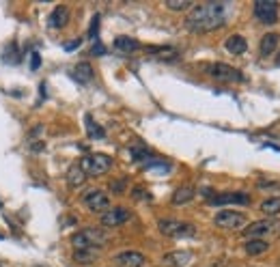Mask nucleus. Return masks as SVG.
<instances>
[{
    "label": "nucleus",
    "instance_id": "1",
    "mask_svg": "<svg viewBox=\"0 0 280 267\" xmlns=\"http://www.w3.org/2000/svg\"><path fill=\"white\" fill-rule=\"evenodd\" d=\"M226 22V5L222 3H205L192 7L190 15L185 17V26L192 33H209L220 28Z\"/></svg>",
    "mask_w": 280,
    "mask_h": 267
},
{
    "label": "nucleus",
    "instance_id": "2",
    "mask_svg": "<svg viewBox=\"0 0 280 267\" xmlns=\"http://www.w3.org/2000/svg\"><path fill=\"white\" fill-rule=\"evenodd\" d=\"M110 241V233L103 229H82L78 231L74 237H71V243L76 246V250H95L99 246H106Z\"/></svg>",
    "mask_w": 280,
    "mask_h": 267
},
{
    "label": "nucleus",
    "instance_id": "3",
    "mask_svg": "<svg viewBox=\"0 0 280 267\" xmlns=\"http://www.w3.org/2000/svg\"><path fill=\"white\" fill-rule=\"evenodd\" d=\"M246 237L254 239H267V237H280V220L267 218V220H256L252 224H248L244 229Z\"/></svg>",
    "mask_w": 280,
    "mask_h": 267
},
{
    "label": "nucleus",
    "instance_id": "4",
    "mask_svg": "<svg viewBox=\"0 0 280 267\" xmlns=\"http://www.w3.org/2000/svg\"><path fill=\"white\" fill-rule=\"evenodd\" d=\"M112 166V158L103 155V153H93L80 160V168L84 170V174H93V177H99V174L108 172Z\"/></svg>",
    "mask_w": 280,
    "mask_h": 267
},
{
    "label": "nucleus",
    "instance_id": "5",
    "mask_svg": "<svg viewBox=\"0 0 280 267\" xmlns=\"http://www.w3.org/2000/svg\"><path fill=\"white\" fill-rule=\"evenodd\" d=\"M158 229L166 237H192V235H196L194 224L179 222V220H160Z\"/></svg>",
    "mask_w": 280,
    "mask_h": 267
},
{
    "label": "nucleus",
    "instance_id": "6",
    "mask_svg": "<svg viewBox=\"0 0 280 267\" xmlns=\"http://www.w3.org/2000/svg\"><path fill=\"white\" fill-rule=\"evenodd\" d=\"M213 224H216V227H220V229H246L248 218H246L244 213H240V211L224 209L220 213H216Z\"/></svg>",
    "mask_w": 280,
    "mask_h": 267
},
{
    "label": "nucleus",
    "instance_id": "7",
    "mask_svg": "<svg viewBox=\"0 0 280 267\" xmlns=\"http://www.w3.org/2000/svg\"><path fill=\"white\" fill-rule=\"evenodd\" d=\"M207 74H209L211 78H216L218 82H240L244 80V76L237 71L235 67L226 65V63H213L207 67Z\"/></svg>",
    "mask_w": 280,
    "mask_h": 267
},
{
    "label": "nucleus",
    "instance_id": "8",
    "mask_svg": "<svg viewBox=\"0 0 280 267\" xmlns=\"http://www.w3.org/2000/svg\"><path fill=\"white\" fill-rule=\"evenodd\" d=\"M254 17L263 24H274L278 19V3H274V0H256Z\"/></svg>",
    "mask_w": 280,
    "mask_h": 267
},
{
    "label": "nucleus",
    "instance_id": "9",
    "mask_svg": "<svg viewBox=\"0 0 280 267\" xmlns=\"http://www.w3.org/2000/svg\"><path fill=\"white\" fill-rule=\"evenodd\" d=\"M132 213L125 207H110L106 213H101V224L106 229H115V227H123L125 222H130Z\"/></svg>",
    "mask_w": 280,
    "mask_h": 267
},
{
    "label": "nucleus",
    "instance_id": "10",
    "mask_svg": "<svg viewBox=\"0 0 280 267\" xmlns=\"http://www.w3.org/2000/svg\"><path fill=\"white\" fill-rule=\"evenodd\" d=\"M84 205L95 213H106L110 209V198L101 190H91L84 194Z\"/></svg>",
    "mask_w": 280,
    "mask_h": 267
},
{
    "label": "nucleus",
    "instance_id": "11",
    "mask_svg": "<svg viewBox=\"0 0 280 267\" xmlns=\"http://www.w3.org/2000/svg\"><path fill=\"white\" fill-rule=\"evenodd\" d=\"M209 203L216 205V207H220V205H248L250 203V196H248V194H240V192H226V194L213 196Z\"/></svg>",
    "mask_w": 280,
    "mask_h": 267
},
{
    "label": "nucleus",
    "instance_id": "12",
    "mask_svg": "<svg viewBox=\"0 0 280 267\" xmlns=\"http://www.w3.org/2000/svg\"><path fill=\"white\" fill-rule=\"evenodd\" d=\"M115 263L121 267H142L144 265V254L136 250H125L115 256Z\"/></svg>",
    "mask_w": 280,
    "mask_h": 267
},
{
    "label": "nucleus",
    "instance_id": "13",
    "mask_svg": "<svg viewBox=\"0 0 280 267\" xmlns=\"http://www.w3.org/2000/svg\"><path fill=\"white\" fill-rule=\"evenodd\" d=\"M190 261H192V254L188 250H173L168 254H164V259H162L166 267H185Z\"/></svg>",
    "mask_w": 280,
    "mask_h": 267
},
{
    "label": "nucleus",
    "instance_id": "14",
    "mask_svg": "<svg viewBox=\"0 0 280 267\" xmlns=\"http://www.w3.org/2000/svg\"><path fill=\"white\" fill-rule=\"evenodd\" d=\"M224 48H226V52H229V54L242 56V54L246 52V50H248V41H246L242 35H231L229 39H226Z\"/></svg>",
    "mask_w": 280,
    "mask_h": 267
},
{
    "label": "nucleus",
    "instance_id": "15",
    "mask_svg": "<svg viewBox=\"0 0 280 267\" xmlns=\"http://www.w3.org/2000/svg\"><path fill=\"white\" fill-rule=\"evenodd\" d=\"M67 22H69V9L65 5H58L50 15V26L58 30V28H65Z\"/></svg>",
    "mask_w": 280,
    "mask_h": 267
},
{
    "label": "nucleus",
    "instance_id": "16",
    "mask_svg": "<svg viewBox=\"0 0 280 267\" xmlns=\"http://www.w3.org/2000/svg\"><path fill=\"white\" fill-rule=\"evenodd\" d=\"M138 48H140V43H138L136 39H132V37L123 35V37H117V39H115V50H117L119 54H134Z\"/></svg>",
    "mask_w": 280,
    "mask_h": 267
},
{
    "label": "nucleus",
    "instance_id": "17",
    "mask_svg": "<svg viewBox=\"0 0 280 267\" xmlns=\"http://www.w3.org/2000/svg\"><path fill=\"white\" fill-rule=\"evenodd\" d=\"M84 181H87V174H84V170L80 168V164H71L69 170H67L69 188H80V186H84Z\"/></svg>",
    "mask_w": 280,
    "mask_h": 267
},
{
    "label": "nucleus",
    "instance_id": "18",
    "mask_svg": "<svg viewBox=\"0 0 280 267\" xmlns=\"http://www.w3.org/2000/svg\"><path fill=\"white\" fill-rule=\"evenodd\" d=\"M278 41H280V37L276 35V33H267V35H263V39H261V56H272L274 52H276V48H278Z\"/></svg>",
    "mask_w": 280,
    "mask_h": 267
},
{
    "label": "nucleus",
    "instance_id": "19",
    "mask_svg": "<svg viewBox=\"0 0 280 267\" xmlns=\"http://www.w3.org/2000/svg\"><path fill=\"white\" fill-rule=\"evenodd\" d=\"M194 196H196V190L192 186H181L173 194V205H185V203H190Z\"/></svg>",
    "mask_w": 280,
    "mask_h": 267
},
{
    "label": "nucleus",
    "instance_id": "20",
    "mask_svg": "<svg viewBox=\"0 0 280 267\" xmlns=\"http://www.w3.org/2000/svg\"><path fill=\"white\" fill-rule=\"evenodd\" d=\"M74 78L80 82V84H89L93 80V67L89 63H78L74 67Z\"/></svg>",
    "mask_w": 280,
    "mask_h": 267
},
{
    "label": "nucleus",
    "instance_id": "21",
    "mask_svg": "<svg viewBox=\"0 0 280 267\" xmlns=\"http://www.w3.org/2000/svg\"><path fill=\"white\" fill-rule=\"evenodd\" d=\"M84 121H87V131H89V138H93V140H101L103 136H106V131H103V127H101V125H97V123L93 121V117H91V115H87V117H84Z\"/></svg>",
    "mask_w": 280,
    "mask_h": 267
},
{
    "label": "nucleus",
    "instance_id": "22",
    "mask_svg": "<svg viewBox=\"0 0 280 267\" xmlns=\"http://www.w3.org/2000/svg\"><path fill=\"white\" fill-rule=\"evenodd\" d=\"M74 261L80 263V265H91V263H95L97 261V252L95 250H76L74 252Z\"/></svg>",
    "mask_w": 280,
    "mask_h": 267
},
{
    "label": "nucleus",
    "instance_id": "23",
    "mask_svg": "<svg viewBox=\"0 0 280 267\" xmlns=\"http://www.w3.org/2000/svg\"><path fill=\"white\" fill-rule=\"evenodd\" d=\"M261 211L265 215H269V218H274V215L280 213V198L278 196H272V198H267L261 203Z\"/></svg>",
    "mask_w": 280,
    "mask_h": 267
},
{
    "label": "nucleus",
    "instance_id": "24",
    "mask_svg": "<svg viewBox=\"0 0 280 267\" xmlns=\"http://www.w3.org/2000/svg\"><path fill=\"white\" fill-rule=\"evenodd\" d=\"M269 250V243L263 241V239H250V241H246V252L248 254H263Z\"/></svg>",
    "mask_w": 280,
    "mask_h": 267
},
{
    "label": "nucleus",
    "instance_id": "25",
    "mask_svg": "<svg viewBox=\"0 0 280 267\" xmlns=\"http://www.w3.org/2000/svg\"><path fill=\"white\" fill-rule=\"evenodd\" d=\"M151 54H155L160 60H177L179 58V52L175 48H160V50H155V52H151Z\"/></svg>",
    "mask_w": 280,
    "mask_h": 267
},
{
    "label": "nucleus",
    "instance_id": "26",
    "mask_svg": "<svg viewBox=\"0 0 280 267\" xmlns=\"http://www.w3.org/2000/svg\"><path fill=\"white\" fill-rule=\"evenodd\" d=\"M166 7L170 11H185V9H192V0H166Z\"/></svg>",
    "mask_w": 280,
    "mask_h": 267
},
{
    "label": "nucleus",
    "instance_id": "27",
    "mask_svg": "<svg viewBox=\"0 0 280 267\" xmlns=\"http://www.w3.org/2000/svg\"><path fill=\"white\" fill-rule=\"evenodd\" d=\"M151 158H153V153L147 151L144 147H134L132 149V160L134 162H142V160H151Z\"/></svg>",
    "mask_w": 280,
    "mask_h": 267
},
{
    "label": "nucleus",
    "instance_id": "28",
    "mask_svg": "<svg viewBox=\"0 0 280 267\" xmlns=\"http://www.w3.org/2000/svg\"><path fill=\"white\" fill-rule=\"evenodd\" d=\"M147 170H151L155 174H168L170 166H168V164H164V162H151L149 166H147Z\"/></svg>",
    "mask_w": 280,
    "mask_h": 267
},
{
    "label": "nucleus",
    "instance_id": "29",
    "mask_svg": "<svg viewBox=\"0 0 280 267\" xmlns=\"http://www.w3.org/2000/svg\"><path fill=\"white\" fill-rule=\"evenodd\" d=\"M97 26H99V15H95V17H93V22H91V30H89V35H91L93 39L97 37Z\"/></svg>",
    "mask_w": 280,
    "mask_h": 267
},
{
    "label": "nucleus",
    "instance_id": "30",
    "mask_svg": "<svg viewBox=\"0 0 280 267\" xmlns=\"http://www.w3.org/2000/svg\"><path fill=\"white\" fill-rule=\"evenodd\" d=\"M91 54H95V56H101V54H106V48H103L99 41H95V46L91 48Z\"/></svg>",
    "mask_w": 280,
    "mask_h": 267
},
{
    "label": "nucleus",
    "instance_id": "31",
    "mask_svg": "<svg viewBox=\"0 0 280 267\" xmlns=\"http://www.w3.org/2000/svg\"><path fill=\"white\" fill-rule=\"evenodd\" d=\"M112 192H115V194H123V188H125V179H121V181H115V183H112Z\"/></svg>",
    "mask_w": 280,
    "mask_h": 267
},
{
    "label": "nucleus",
    "instance_id": "32",
    "mask_svg": "<svg viewBox=\"0 0 280 267\" xmlns=\"http://www.w3.org/2000/svg\"><path fill=\"white\" fill-rule=\"evenodd\" d=\"M39 65H41V58H39V54L37 52H33V54H30V69H39Z\"/></svg>",
    "mask_w": 280,
    "mask_h": 267
},
{
    "label": "nucleus",
    "instance_id": "33",
    "mask_svg": "<svg viewBox=\"0 0 280 267\" xmlns=\"http://www.w3.org/2000/svg\"><path fill=\"white\" fill-rule=\"evenodd\" d=\"M76 48H80V39H78V41H69V43H65V50H67V52H71V50H76Z\"/></svg>",
    "mask_w": 280,
    "mask_h": 267
},
{
    "label": "nucleus",
    "instance_id": "34",
    "mask_svg": "<svg viewBox=\"0 0 280 267\" xmlns=\"http://www.w3.org/2000/svg\"><path fill=\"white\" fill-rule=\"evenodd\" d=\"M134 198H149V194H144L142 188H136L134 190Z\"/></svg>",
    "mask_w": 280,
    "mask_h": 267
},
{
    "label": "nucleus",
    "instance_id": "35",
    "mask_svg": "<svg viewBox=\"0 0 280 267\" xmlns=\"http://www.w3.org/2000/svg\"><path fill=\"white\" fill-rule=\"evenodd\" d=\"M46 145H44V142H41V145H33V147H30V149H33V151H41V149H44Z\"/></svg>",
    "mask_w": 280,
    "mask_h": 267
},
{
    "label": "nucleus",
    "instance_id": "36",
    "mask_svg": "<svg viewBox=\"0 0 280 267\" xmlns=\"http://www.w3.org/2000/svg\"><path fill=\"white\" fill-rule=\"evenodd\" d=\"M278 63H280V56H278Z\"/></svg>",
    "mask_w": 280,
    "mask_h": 267
}]
</instances>
